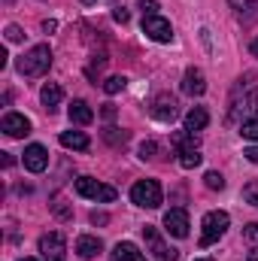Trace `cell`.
Listing matches in <instances>:
<instances>
[{
	"instance_id": "cell-8",
	"label": "cell",
	"mask_w": 258,
	"mask_h": 261,
	"mask_svg": "<svg viewBox=\"0 0 258 261\" xmlns=\"http://www.w3.org/2000/svg\"><path fill=\"white\" fill-rule=\"evenodd\" d=\"M164 231L173 234V237H179V240L189 237V213L183 206H170L164 213Z\"/></svg>"
},
{
	"instance_id": "cell-2",
	"label": "cell",
	"mask_w": 258,
	"mask_h": 261,
	"mask_svg": "<svg viewBox=\"0 0 258 261\" xmlns=\"http://www.w3.org/2000/svg\"><path fill=\"white\" fill-rule=\"evenodd\" d=\"M228 222H231V219H228L225 210H213V213H207L203 222H200V228H203V231H200V246H213V243L228 231Z\"/></svg>"
},
{
	"instance_id": "cell-33",
	"label": "cell",
	"mask_w": 258,
	"mask_h": 261,
	"mask_svg": "<svg viewBox=\"0 0 258 261\" xmlns=\"http://www.w3.org/2000/svg\"><path fill=\"white\" fill-rule=\"evenodd\" d=\"M113 116H116V107L107 103V107H104V119H113Z\"/></svg>"
},
{
	"instance_id": "cell-11",
	"label": "cell",
	"mask_w": 258,
	"mask_h": 261,
	"mask_svg": "<svg viewBox=\"0 0 258 261\" xmlns=\"http://www.w3.org/2000/svg\"><path fill=\"white\" fill-rule=\"evenodd\" d=\"M24 167L31 170V173H43L46 167H49V152H46V146H40V143H34V146H28L24 149Z\"/></svg>"
},
{
	"instance_id": "cell-26",
	"label": "cell",
	"mask_w": 258,
	"mask_h": 261,
	"mask_svg": "<svg viewBox=\"0 0 258 261\" xmlns=\"http://www.w3.org/2000/svg\"><path fill=\"white\" fill-rule=\"evenodd\" d=\"M21 37H24V34H21L18 24H9V28H6V40H9V43H18Z\"/></svg>"
},
{
	"instance_id": "cell-32",
	"label": "cell",
	"mask_w": 258,
	"mask_h": 261,
	"mask_svg": "<svg viewBox=\"0 0 258 261\" xmlns=\"http://www.w3.org/2000/svg\"><path fill=\"white\" fill-rule=\"evenodd\" d=\"M231 6H234V9H237V12H243V9H246V6H249V0H231Z\"/></svg>"
},
{
	"instance_id": "cell-21",
	"label": "cell",
	"mask_w": 258,
	"mask_h": 261,
	"mask_svg": "<svg viewBox=\"0 0 258 261\" xmlns=\"http://www.w3.org/2000/svg\"><path fill=\"white\" fill-rule=\"evenodd\" d=\"M125 85H128V79H125V76H110V79L104 82V91H107V94H119Z\"/></svg>"
},
{
	"instance_id": "cell-27",
	"label": "cell",
	"mask_w": 258,
	"mask_h": 261,
	"mask_svg": "<svg viewBox=\"0 0 258 261\" xmlns=\"http://www.w3.org/2000/svg\"><path fill=\"white\" fill-rule=\"evenodd\" d=\"M243 237H246L249 243H258V222H252V225L243 228Z\"/></svg>"
},
{
	"instance_id": "cell-24",
	"label": "cell",
	"mask_w": 258,
	"mask_h": 261,
	"mask_svg": "<svg viewBox=\"0 0 258 261\" xmlns=\"http://www.w3.org/2000/svg\"><path fill=\"white\" fill-rule=\"evenodd\" d=\"M155 152H158V143H155V140H146V143L140 146V158H155Z\"/></svg>"
},
{
	"instance_id": "cell-25",
	"label": "cell",
	"mask_w": 258,
	"mask_h": 261,
	"mask_svg": "<svg viewBox=\"0 0 258 261\" xmlns=\"http://www.w3.org/2000/svg\"><path fill=\"white\" fill-rule=\"evenodd\" d=\"M140 9H143V18L146 15H158V3L155 0H140Z\"/></svg>"
},
{
	"instance_id": "cell-1",
	"label": "cell",
	"mask_w": 258,
	"mask_h": 261,
	"mask_svg": "<svg viewBox=\"0 0 258 261\" xmlns=\"http://www.w3.org/2000/svg\"><path fill=\"white\" fill-rule=\"evenodd\" d=\"M18 73L21 76H43V73H49V67H52V49L46 46V43H40V46H34V49H28L18 61Z\"/></svg>"
},
{
	"instance_id": "cell-23",
	"label": "cell",
	"mask_w": 258,
	"mask_h": 261,
	"mask_svg": "<svg viewBox=\"0 0 258 261\" xmlns=\"http://www.w3.org/2000/svg\"><path fill=\"white\" fill-rule=\"evenodd\" d=\"M243 200L252 203V206H258V182H246V186H243Z\"/></svg>"
},
{
	"instance_id": "cell-7",
	"label": "cell",
	"mask_w": 258,
	"mask_h": 261,
	"mask_svg": "<svg viewBox=\"0 0 258 261\" xmlns=\"http://www.w3.org/2000/svg\"><path fill=\"white\" fill-rule=\"evenodd\" d=\"M64 252H67V243L58 231L40 237V255H43V261H64Z\"/></svg>"
},
{
	"instance_id": "cell-10",
	"label": "cell",
	"mask_w": 258,
	"mask_h": 261,
	"mask_svg": "<svg viewBox=\"0 0 258 261\" xmlns=\"http://www.w3.org/2000/svg\"><path fill=\"white\" fill-rule=\"evenodd\" d=\"M0 130H3L6 137L18 140V137H28V134H31V122H28L24 116H18V113H6V116L0 119Z\"/></svg>"
},
{
	"instance_id": "cell-4",
	"label": "cell",
	"mask_w": 258,
	"mask_h": 261,
	"mask_svg": "<svg viewBox=\"0 0 258 261\" xmlns=\"http://www.w3.org/2000/svg\"><path fill=\"white\" fill-rule=\"evenodd\" d=\"M76 195L88 197V200H100V203H113L116 200V189L113 186H104L91 176H79L76 179Z\"/></svg>"
},
{
	"instance_id": "cell-36",
	"label": "cell",
	"mask_w": 258,
	"mask_h": 261,
	"mask_svg": "<svg viewBox=\"0 0 258 261\" xmlns=\"http://www.w3.org/2000/svg\"><path fill=\"white\" fill-rule=\"evenodd\" d=\"M246 261H258V246L252 249V252H249V258H246Z\"/></svg>"
},
{
	"instance_id": "cell-3",
	"label": "cell",
	"mask_w": 258,
	"mask_h": 261,
	"mask_svg": "<svg viewBox=\"0 0 258 261\" xmlns=\"http://www.w3.org/2000/svg\"><path fill=\"white\" fill-rule=\"evenodd\" d=\"M131 200L143 210H158L161 206V186L155 179H140L131 189Z\"/></svg>"
},
{
	"instance_id": "cell-30",
	"label": "cell",
	"mask_w": 258,
	"mask_h": 261,
	"mask_svg": "<svg viewBox=\"0 0 258 261\" xmlns=\"http://www.w3.org/2000/svg\"><path fill=\"white\" fill-rule=\"evenodd\" d=\"M243 155H246V158H249L252 164H258V146H249V149H246Z\"/></svg>"
},
{
	"instance_id": "cell-35",
	"label": "cell",
	"mask_w": 258,
	"mask_h": 261,
	"mask_svg": "<svg viewBox=\"0 0 258 261\" xmlns=\"http://www.w3.org/2000/svg\"><path fill=\"white\" fill-rule=\"evenodd\" d=\"M249 52H252V55H255V58H258V37H255V40H252V43H249Z\"/></svg>"
},
{
	"instance_id": "cell-12",
	"label": "cell",
	"mask_w": 258,
	"mask_h": 261,
	"mask_svg": "<svg viewBox=\"0 0 258 261\" xmlns=\"http://www.w3.org/2000/svg\"><path fill=\"white\" fill-rule=\"evenodd\" d=\"M183 91H186V94H192V97H200V94L207 91L203 73H200L197 67H189V70H186V76H183Z\"/></svg>"
},
{
	"instance_id": "cell-34",
	"label": "cell",
	"mask_w": 258,
	"mask_h": 261,
	"mask_svg": "<svg viewBox=\"0 0 258 261\" xmlns=\"http://www.w3.org/2000/svg\"><path fill=\"white\" fill-rule=\"evenodd\" d=\"M55 28H58V24H55V21H43V31H46V34H52V31H55Z\"/></svg>"
},
{
	"instance_id": "cell-37",
	"label": "cell",
	"mask_w": 258,
	"mask_h": 261,
	"mask_svg": "<svg viewBox=\"0 0 258 261\" xmlns=\"http://www.w3.org/2000/svg\"><path fill=\"white\" fill-rule=\"evenodd\" d=\"M18 261H37V258H18Z\"/></svg>"
},
{
	"instance_id": "cell-18",
	"label": "cell",
	"mask_w": 258,
	"mask_h": 261,
	"mask_svg": "<svg viewBox=\"0 0 258 261\" xmlns=\"http://www.w3.org/2000/svg\"><path fill=\"white\" fill-rule=\"evenodd\" d=\"M207 122H210V116H207V110H203V107H194V110L186 113V130H192V134L203 130V128H207Z\"/></svg>"
},
{
	"instance_id": "cell-16",
	"label": "cell",
	"mask_w": 258,
	"mask_h": 261,
	"mask_svg": "<svg viewBox=\"0 0 258 261\" xmlns=\"http://www.w3.org/2000/svg\"><path fill=\"white\" fill-rule=\"evenodd\" d=\"M58 140H61V146H64V149H76V152H85V149L91 146V140H88L82 130H64Z\"/></svg>"
},
{
	"instance_id": "cell-5",
	"label": "cell",
	"mask_w": 258,
	"mask_h": 261,
	"mask_svg": "<svg viewBox=\"0 0 258 261\" xmlns=\"http://www.w3.org/2000/svg\"><path fill=\"white\" fill-rule=\"evenodd\" d=\"M143 240H146V249L152 252V258H155V261H176V258H179V252H176L173 246H167V243H164V237L158 234V228L146 225V228H143Z\"/></svg>"
},
{
	"instance_id": "cell-14",
	"label": "cell",
	"mask_w": 258,
	"mask_h": 261,
	"mask_svg": "<svg viewBox=\"0 0 258 261\" xmlns=\"http://www.w3.org/2000/svg\"><path fill=\"white\" fill-rule=\"evenodd\" d=\"M100 249H104V246H100V240H97V237H91V234H82V237L76 240V255H79L82 261H91Z\"/></svg>"
},
{
	"instance_id": "cell-38",
	"label": "cell",
	"mask_w": 258,
	"mask_h": 261,
	"mask_svg": "<svg viewBox=\"0 0 258 261\" xmlns=\"http://www.w3.org/2000/svg\"><path fill=\"white\" fill-rule=\"evenodd\" d=\"M82 3H97V0H82Z\"/></svg>"
},
{
	"instance_id": "cell-15",
	"label": "cell",
	"mask_w": 258,
	"mask_h": 261,
	"mask_svg": "<svg viewBox=\"0 0 258 261\" xmlns=\"http://www.w3.org/2000/svg\"><path fill=\"white\" fill-rule=\"evenodd\" d=\"M110 261H146V255L134 246V243H116L113 246V252H110Z\"/></svg>"
},
{
	"instance_id": "cell-17",
	"label": "cell",
	"mask_w": 258,
	"mask_h": 261,
	"mask_svg": "<svg viewBox=\"0 0 258 261\" xmlns=\"http://www.w3.org/2000/svg\"><path fill=\"white\" fill-rule=\"evenodd\" d=\"M61 97H64V91H61V85H55V82H46L43 91H40V100H43V107H46L49 113L61 103Z\"/></svg>"
},
{
	"instance_id": "cell-29",
	"label": "cell",
	"mask_w": 258,
	"mask_h": 261,
	"mask_svg": "<svg viewBox=\"0 0 258 261\" xmlns=\"http://www.w3.org/2000/svg\"><path fill=\"white\" fill-rule=\"evenodd\" d=\"M113 18H116V21H122V24H125V21H128L131 15H128V9H125V6H116V12H113Z\"/></svg>"
},
{
	"instance_id": "cell-9",
	"label": "cell",
	"mask_w": 258,
	"mask_h": 261,
	"mask_svg": "<svg viewBox=\"0 0 258 261\" xmlns=\"http://www.w3.org/2000/svg\"><path fill=\"white\" fill-rule=\"evenodd\" d=\"M152 116H155L158 122H173V119L179 116V103H176V97H170V94H158V97L152 100Z\"/></svg>"
},
{
	"instance_id": "cell-13",
	"label": "cell",
	"mask_w": 258,
	"mask_h": 261,
	"mask_svg": "<svg viewBox=\"0 0 258 261\" xmlns=\"http://www.w3.org/2000/svg\"><path fill=\"white\" fill-rule=\"evenodd\" d=\"M67 116H70L73 125H91V122H94V110H91L85 100H73L70 110H67Z\"/></svg>"
},
{
	"instance_id": "cell-22",
	"label": "cell",
	"mask_w": 258,
	"mask_h": 261,
	"mask_svg": "<svg viewBox=\"0 0 258 261\" xmlns=\"http://www.w3.org/2000/svg\"><path fill=\"white\" fill-rule=\"evenodd\" d=\"M240 134H243L246 140H258V119H246V122L240 125Z\"/></svg>"
},
{
	"instance_id": "cell-31",
	"label": "cell",
	"mask_w": 258,
	"mask_h": 261,
	"mask_svg": "<svg viewBox=\"0 0 258 261\" xmlns=\"http://www.w3.org/2000/svg\"><path fill=\"white\" fill-rule=\"evenodd\" d=\"M91 222L94 225H107V213H91Z\"/></svg>"
},
{
	"instance_id": "cell-28",
	"label": "cell",
	"mask_w": 258,
	"mask_h": 261,
	"mask_svg": "<svg viewBox=\"0 0 258 261\" xmlns=\"http://www.w3.org/2000/svg\"><path fill=\"white\" fill-rule=\"evenodd\" d=\"M116 130H119V128H107V130H104V137H107L110 143H125V134H116Z\"/></svg>"
},
{
	"instance_id": "cell-19",
	"label": "cell",
	"mask_w": 258,
	"mask_h": 261,
	"mask_svg": "<svg viewBox=\"0 0 258 261\" xmlns=\"http://www.w3.org/2000/svg\"><path fill=\"white\" fill-rule=\"evenodd\" d=\"M203 161V155L197 152V149H179V164L186 167V170H192V167H197Z\"/></svg>"
},
{
	"instance_id": "cell-6",
	"label": "cell",
	"mask_w": 258,
	"mask_h": 261,
	"mask_svg": "<svg viewBox=\"0 0 258 261\" xmlns=\"http://www.w3.org/2000/svg\"><path fill=\"white\" fill-rule=\"evenodd\" d=\"M143 34H146L149 40H155V43H170V40H173V28H170V21L161 18V15H146V18H143Z\"/></svg>"
},
{
	"instance_id": "cell-20",
	"label": "cell",
	"mask_w": 258,
	"mask_h": 261,
	"mask_svg": "<svg viewBox=\"0 0 258 261\" xmlns=\"http://www.w3.org/2000/svg\"><path fill=\"white\" fill-rule=\"evenodd\" d=\"M203 186H207L210 192H222V189H225V176L216 173V170H210V173L203 176Z\"/></svg>"
}]
</instances>
